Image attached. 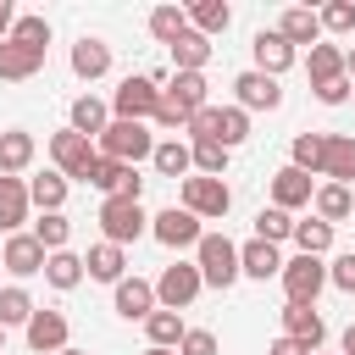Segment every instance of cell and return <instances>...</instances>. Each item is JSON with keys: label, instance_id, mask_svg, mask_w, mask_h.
<instances>
[{"label": "cell", "instance_id": "1", "mask_svg": "<svg viewBox=\"0 0 355 355\" xmlns=\"http://www.w3.org/2000/svg\"><path fill=\"white\" fill-rule=\"evenodd\" d=\"M94 150L105 155V161H122V166H139V161H150L155 155V133H150V122H105V133L94 139Z\"/></svg>", "mask_w": 355, "mask_h": 355}, {"label": "cell", "instance_id": "2", "mask_svg": "<svg viewBox=\"0 0 355 355\" xmlns=\"http://www.w3.org/2000/svg\"><path fill=\"white\" fill-rule=\"evenodd\" d=\"M194 266H200V283L205 288H233L239 283V244L227 233H205L194 244Z\"/></svg>", "mask_w": 355, "mask_h": 355}, {"label": "cell", "instance_id": "3", "mask_svg": "<svg viewBox=\"0 0 355 355\" xmlns=\"http://www.w3.org/2000/svg\"><path fill=\"white\" fill-rule=\"evenodd\" d=\"M155 105H161V83L150 72H128L116 83V94H111V116L116 122H150Z\"/></svg>", "mask_w": 355, "mask_h": 355}, {"label": "cell", "instance_id": "4", "mask_svg": "<svg viewBox=\"0 0 355 355\" xmlns=\"http://www.w3.org/2000/svg\"><path fill=\"white\" fill-rule=\"evenodd\" d=\"M100 233H105V244H133V239H144L150 233V211L139 205V200H100Z\"/></svg>", "mask_w": 355, "mask_h": 355}, {"label": "cell", "instance_id": "5", "mask_svg": "<svg viewBox=\"0 0 355 355\" xmlns=\"http://www.w3.org/2000/svg\"><path fill=\"white\" fill-rule=\"evenodd\" d=\"M277 283H283L288 305H316V294L327 288V261L322 255H294V261H283Z\"/></svg>", "mask_w": 355, "mask_h": 355}, {"label": "cell", "instance_id": "6", "mask_svg": "<svg viewBox=\"0 0 355 355\" xmlns=\"http://www.w3.org/2000/svg\"><path fill=\"white\" fill-rule=\"evenodd\" d=\"M183 211L189 216H200V222H222L227 211H233V189L222 183V178H183Z\"/></svg>", "mask_w": 355, "mask_h": 355}, {"label": "cell", "instance_id": "7", "mask_svg": "<svg viewBox=\"0 0 355 355\" xmlns=\"http://www.w3.org/2000/svg\"><path fill=\"white\" fill-rule=\"evenodd\" d=\"M200 288H205V283H200V266H194V261H172V266L155 277V305L183 316V311L200 300Z\"/></svg>", "mask_w": 355, "mask_h": 355}, {"label": "cell", "instance_id": "8", "mask_svg": "<svg viewBox=\"0 0 355 355\" xmlns=\"http://www.w3.org/2000/svg\"><path fill=\"white\" fill-rule=\"evenodd\" d=\"M94 139H83V133H72V128H61V133H50V161H55V172L72 183V178H89V166H94Z\"/></svg>", "mask_w": 355, "mask_h": 355}, {"label": "cell", "instance_id": "9", "mask_svg": "<svg viewBox=\"0 0 355 355\" xmlns=\"http://www.w3.org/2000/svg\"><path fill=\"white\" fill-rule=\"evenodd\" d=\"M150 239L166 244V250H194V244L205 239V227H200V216H189L183 205H166V211L150 216Z\"/></svg>", "mask_w": 355, "mask_h": 355}, {"label": "cell", "instance_id": "10", "mask_svg": "<svg viewBox=\"0 0 355 355\" xmlns=\"http://www.w3.org/2000/svg\"><path fill=\"white\" fill-rule=\"evenodd\" d=\"M233 105H239V111H277V105H283V83L250 67V72L233 78Z\"/></svg>", "mask_w": 355, "mask_h": 355}, {"label": "cell", "instance_id": "11", "mask_svg": "<svg viewBox=\"0 0 355 355\" xmlns=\"http://www.w3.org/2000/svg\"><path fill=\"white\" fill-rule=\"evenodd\" d=\"M22 333H28V349H33V355H61L72 327H67V316H61V311H44V305H39V311L28 316V327H22Z\"/></svg>", "mask_w": 355, "mask_h": 355}, {"label": "cell", "instance_id": "12", "mask_svg": "<svg viewBox=\"0 0 355 355\" xmlns=\"http://www.w3.org/2000/svg\"><path fill=\"white\" fill-rule=\"evenodd\" d=\"M250 55H255V72H266V78H283V72L300 61V50L277 39V28H261V33L250 39Z\"/></svg>", "mask_w": 355, "mask_h": 355}, {"label": "cell", "instance_id": "13", "mask_svg": "<svg viewBox=\"0 0 355 355\" xmlns=\"http://www.w3.org/2000/svg\"><path fill=\"white\" fill-rule=\"evenodd\" d=\"M283 338H294L305 355H316L327 338V322L316 316V305H283Z\"/></svg>", "mask_w": 355, "mask_h": 355}, {"label": "cell", "instance_id": "14", "mask_svg": "<svg viewBox=\"0 0 355 355\" xmlns=\"http://www.w3.org/2000/svg\"><path fill=\"white\" fill-rule=\"evenodd\" d=\"M322 178L349 189V178H355V133H322Z\"/></svg>", "mask_w": 355, "mask_h": 355}, {"label": "cell", "instance_id": "15", "mask_svg": "<svg viewBox=\"0 0 355 355\" xmlns=\"http://www.w3.org/2000/svg\"><path fill=\"white\" fill-rule=\"evenodd\" d=\"M311 194H316L311 172H300V166H277L272 172V205L277 211H300V205H311Z\"/></svg>", "mask_w": 355, "mask_h": 355}, {"label": "cell", "instance_id": "16", "mask_svg": "<svg viewBox=\"0 0 355 355\" xmlns=\"http://www.w3.org/2000/svg\"><path fill=\"white\" fill-rule=\"evenodd\" d=\"M0 266H6L11 277H39V272H44V250H39V239H33V233H11L6 250H0Z\"/></svg>", "mask_w": 355, "mask_h": 355}, {"label": "cell", "instance_id": "17", "mask_svg": "<svg viewBox=\"0 0 355 355\" xmlns=\"http://www.w3.org/2000/svg\"><path fill=\"white\" fill-rule=\"evenodd\" d=\"M111 305H116L122 322H144V316L155 311V283H144V277H122V283L111 288Z\"/></svg>", "mask_w": 355, "mask_h": 355}, {"label": "cell", "instance_id": "18", "mask_svg": "<svg viewBox=\"0 0 355 355\" xmlns=\"http://www.w3.org/2000/svg\"><path fill=\"white\" fill-rule=\"evenodd\" d=\"M161 94H166L172 105H183L189 116L211 105V83H205V72H172V78L161 83Z\"/></svg>", "mask_w": 355, "mask_h": 355}, {"label": "cell", "instance_id": "19", "mask_svg": "<svg viewBox=\"0 0 355 355\" xmlns=\"http://www.w3.org/2000/svg\"><path fill=\"white\" fill-rule=\"evenodd\" d=\"M83 277H94V283H111V288H116V283L128 277V250H122V244H105V239H100V244H94L89 255H83Z\"/></svg>", "mask_w": 355, "mask_h": 355}, {"label": "cell", "instance_id": "20", "mask_svg": "<svg viewBox=\"0 0 355 355\" xmlns=\"http://www.w3.org/2000/svg\"><path fill=\"white\" fill-rule=\"evenodd\" d=\"M39 67H44V50H33V44H22V39H0V78H6V83L33 78Z\"/></svg>", "mask_w": 355, "mask_h": 355}, {"label": "cell", "instance_id": "21", "mask_svg": "<svg viewBox=\"0 0 355 355\" xmlns=\"http://www.w3.org/2000/svg\"><path fill=\"white\" fill-rule=\"evenodd\" d=\"M33 155H39V144H33V133H28V128H6V133H0V178L28 172V166H33Z\"/></svg>", "mask_w": 355, "mask_h": 355}, {"label": "cell", "instance_id": "22", "mask_svg": "<svg viewBox=\"0 0 355 355\" xmlns=\"http://www.w3.org/2000/svg\"><path fill=\"white\" fill-rule=\"evenodd\" d=\"M28 178H0V233L11 239V233H22V222H28Z\"/></svg>", "mask_w": 355, "mask_h": 355}, {"label": "cell", "instance_id": "23", "mask_svg": "<svg viewBox=\"0 0 355 355\" xmlns=\"http://www.w3.org/2000/svg\"><path fill=\"white\" fill-rule=\"evenodd\" d=\"M277 39L283 44H322V22H316V11L311 6H288L283 17H277Z\"/></svg>", "mask_w": 355, "mask_h": 355}, {"label": "cell", "instance_id": "24", "mask_svg": "<svg viewBox=\"0 0 355 355\" xmlns=\"http://www.w3.org/2000/svg\"><path fill=\"white\" fill-rule=\"evenodd\" d=\"M72 72H78L83 83L105 78V72H111V44H105V39H94V33H83V39L72 44Z\"/></svg>", "mask_w": 355, "mask_h": 355}, {"label": "cell", "instance_id": "25", "mask_svg": "<svg viewBox=\"0 0 355 355\" xmlns=\"http://www.w3.org/2000/svg\"><path fill=\"white\" fill-rule=\"evenodd\" d=\"M311 211H316V222L338 227V222H349V211H355V194H349L344 183H316V194H311Z\"/></svg>", "mask_w": 355, "mask_h": 355}, {"label": "cell", "instance_id": "26", "mask_svg": "<svg viewBox=\"0 0 355 355\" xmlns=\"http://www.w3.org/2000/svg\"><path fill=\"white\" fill-rule=\"evenodd\" d=\"M105 122H111V105H105V100H94V94H78V100H72V111H67V128H72V133H83V139H100V133H105Z\"/></svg>", "mask_w": 355, "mask_h": 355}, {"label": "cell", "instance_id": "27", "mask_svg": "<svg viewBox=\"0 0 355 355\" xmlns=\"http://www.w3.org/2000/svg\"><path fill=\"white\" fill-rule=\"evenodd\" d=\"M283 272V255H277V244H261V239H250V244H239V277H277Z\"/></svg>", "mask_w": 355, "mask_h": 355}, {"label": "cell", "instance_id": "28", "mask_svg": "<svg viewBox=\"0 0 355 355\" xmlns=\"http://www.w3.org/2000/svg\"><path fill=\"white\" fill-rule=\"evenodd\" d=\"M183 11H189V28L205 33V39H216V33L233 28V6L227 0H200V6H183Z\"/></svg>", "mask_w": 355, "mask_h": 355}, {"label": "cell", "instance_id": "29", "mask_svg": "<svg viewBox=\"0 0 355 355\" xmlns=\"http://www.w3.org/2000/svg\"><path fill=\"white\" fill-rule=\"evenodd\" d=\"M166 50H172V72H205V61H211V39L194 33V28L183 39H172Z\"/></svg>", "mask_w": 355, "mask_h": 355}, {"label": "cell", "instance_id": "30", "mask_svg": "<svg viewBox=\"0 0 355 355\" xmlns=\"http://www.w3.org/2000/svg\"><path fill=\"white\" fill-rule=\"evenodd\" d=\"M305 72H311V89H322V83H338V78H344V50H338V44H311V55H305Z\"/></svg>", "mask_w": 355, "mask_h": 355}, {"label": "cell", "instance_id": "31", "mask_svg": "<svg viewBox=\"0 0 355 355\" xmlns=\"http://www.w3.org/2000/svg\"><path fill=\"white\" fill-rule=\"evenodd\" d=\"M150 166H155L161 178H189V172H194V155H189V144H183V139H155Z\"/></svg>", "mask_w": 355, "mask_h": 355}, {"label": "cell", "instance_id": "32", "mask_svg": "<svg viewBox=\"0 0 355 355\" xmlns=\"http://www.w3.org/2000/svg\"><path fill=\"white\" fill-rule=\"evenodd\" d=\"M244 139H250V111H239V105H216V133H211V144L239 150Z\"/></svg>", "mask_w": 355, "mask_h": 355}, {"label": "cell", "instance_id": "33", "mask_svg": "<svg viewBox=\"0 0 355 355\" xmlns=\"http://www.w3.org/2000/svg\"><path fill=\"white\" fill-rule=\"evenodd\" d=\"M67 189H72V183H67L55 166L39 172V178H28V200H33L39 211H61V205H67Z\"/></svg>", "mask_w": 355, "mask_h": 355}, {"label": "cell", "instance_id": "34", "mask_svg": "<svg viewBox=\"0 0 355 355\" xmlns=\"http://www.w3.org/2000/svg\"><path fill=\"white\" fill-rule=\"evenodd\" d=\"M44 283L50 288H78L83 283V255H72V250H55V255H44Z\"/></svg>", "mask_w": 355, "mask_h": 355}, {"label": "cell", "instance_id": "35", "mask_svg": "<svg viewBox=\"0 0 355 355\" xmlns=\"http://www.w3.org/2000/svg\"><path fill=\"white\" fill-rule=\"evenodd\" d=\"M144 333H150V344H155V349H178L189 327H183V316H178V311H161V305H155V311L144 316Z\"/></svg>", "mask_w": 355, "mask_h": 355}, {"label": "cell", "instance_id": "36", "mask_svg": "<svg viewBox=\"0 0 355 355\" xmlns=\"http://www.w3.org/2000/svg\"><path fill=\"white\" fill-rule=\"evenodd\" d=\"M39 305H33V294L22 288V283H11V288H0V327H28V316H33Z\"/></svg>", "mask_w": 355, "mask_h": 355}, {"label": "cell", "instance_id": "37", "mask_svg": "<svg viewBox=\"0 0 355 355\" xmlns=\"http://www.w3.org/2000/svg\"><path fill=\"white\" fill-rule=\"evenodd\" d=\"M255 239H261V244H283V239H294V216L277 211V205H261V211H255Z\"/></svg>", "mask_w": 355, "mask_h": 355}, {"label": "cell", "instance_id": "38", "mask_svg": "<svg viewBox=\"0 0 355 355\" xmlns=\"http://www.w3.org/2000/svg\"><path fill=\"white\" fill-rule=\"evenodd\" d=\"M33 239H39V250H44V255H55V250H67V239H72V222H67L61 211H44V216L33 222Z\"/></svg>", "mask_w": 355, "mask_h": 355}, {"label": "cell", "instance_id": "39", "mask_svg": "<svg viewBox=\"0 0 355 355\" xmlns=\"http://www.w3.org/2000/svg\"><path fill=\"white\" fill-rule=\"evenodd\" d=\"M150 33H155L161 44L183 39V33H189V11H183V6H155V11H150Z\"/></svg>", "mask_w": 355, "mask_h": 355}, {"label": "cell", "instance_id": "40", "mask_svg": "<svg viewBox=\"0 0 355 355\" xmlns=\"http://www.w3.org/2000/svg\"><path fill=\"white\" fill-rule=\"evenodd\" d=\"M288 166L322 178V133H294V144H288Z\"/></svg>", "mask_w": 355, "mask_h": 355}, {"label": "cell", "instance_id": "41", "mask_svg": "<svg viewBox=\"0 0 355 355\" xmlns=\"http://www.w3.org/2000/svg\"><path fill=\"white\" fill-rule=\"evenodd\" d=\"M294 244H300V255H327L333 250V227L305 216V222H294Z\"/></svg>", "mask_w": 355, "mask_h": 355}, {"label": "cell", "instance_id": "42", "mask_svg": "<svg viewBox=\"0 0 355 355\" xmlns=\"http://www.w3.org/2000/svg\"><path fill=\"white\" fill-rule=\"evenodd\" d=\"M189 155H194V172H200V178H222L227 161H233V150H222V144H211V139L189 144Z\"/></svg>", "mask_w": 355, "mask_h": 355}, {"label": "cell", "instance_id": "43", "mask_svg": "<svg viewBox=\"0 0 355 355\" xmlns=\"http://www.w3.org/2000/svg\"><path fill=\"white\" fill-rule=\"evenodd\" d=\"M316 22H322V33H355V0H327L316 11Z\"/></svg>", "mask_w": 355, "mask_h": 355}, {"label": "cell", "instance_id": "44", "mask_svg": "<svg viewBox=\"0 0 355 355\" xmlns=\"http://www.w3.org/2000/svg\"><path fill=\"white\" fill-rule=\"evenodd\" d=\"M11 39L33 44V50H50V22H44V17H17V22H11Z\"/></svg>", "mask_w": 355, "mask_h": 355}, {"label": "cell", "instance_id": "45", "mask_svg": "<svg viewBox=\"0 0 355 355\" xmlns=\"http://www.w3.org/2000/svg\"><path fill=\"white\" fill-rule=\"evenodd\" d=\"M150 122H155V128H166V133L178 139V128H189V111H183V105H172V100L161 94V105H155V116H150Z\"/></svg>", "mask_w": 355, "mask_h": 355}, {"label": "cell", "instance_id": "46", "mask_svg": "<svg viewBox=\"0 0 355 355\" xmlns=\"http://www.w3.org/2000/svg\"><path fill=\"white\" fill-rule=\"evenodd\" d=\"M178 355H216V333L211 327H189L183 344H178Z\"/></svg>", "mask_w": 355, "mask_h": 355}, {"label": "cell", "instance_id": "47", "mask_svg": "<svg viewBox=\"0 0 355 355\" xmlns=\"http://www.w3.org/2000/svg\"><path fill=\"white\" fill-rule=\"evenodd\" d=\"M327 283H333V288H344V294H355V250H349V255H333Z\"/></svg>", "mask_w": 355, "mask_h": 355}, {"label": "cell", "instance_id": "48", "mask_svg": "<svg viewBox=\"0 0 355 355\" xmlns=\"http://www.w3.org/2000/svg\"><path fill=\"white\" fill-rule=\"evenodd\" d=\"M349 89H355V83H349V78H338V83H322V89H316V100H322V105H344V100H349Z\"/></svg>", "mask_w": 355, "mask_h": 355}, {"label": "cell", "instance_id": "49", "mask_svg": "<svg viewBox=\"0 0 355 355\" xmlns=\"http://www.w3.org/2000/svg\"><path fill=\"white\" fill-rule=\"evenodd\" d=\"M11 22H17V6L0 0V39H11Z\"/></svg>", "mask_w": 355, "mask_h": 355}, {"label": "cell", "instance_id": "50", "mask_svg": "<svg viewBox=\"0 0 355 355\" xmlns=\"http://www.w3.org/2000/svg\"><path fill=\"white\" fill-rule=\"evenodd\" d=\"M266 355H305V349H300L294 338H272V349H266Z\"/></svg>", "mask_w": 355, "mask_h": 355}, {"label": "cell", "instance_id": "51", "mask_svg": "<svg viewBox=\"0 0 355 355\" xmlns=\"http://www.w3.org/2000/svg\"><path fill=\"white\" fill-rule=\"evenodd\" d=\"M338 349H344V355H355V322L344 327V338H338Z\"/></svg>", "mask_w": 355, "mask_h": 355}, {"label": "cell", "instance_id": "52", "mask_svg": "<svg viewBox=\"0 0 355 355\" xmlns=\"http://www.w3.org/2000/svg\"><path fill=\"white\" fill-rule=\"evenodd\" d=\"M344 78H349V83H355V44H349V50H344Z\"/></svg>", "mask_w": 355, "mask_h": 355}, {"label": "cell", "instance_id": "53", "mask_svg": "<svg viewBox=\"0 0 355 355\" xmlns=\"http://www.w3.org/2000/svg\"><path fill=\"white\" fill-rule=\"evenodd\" d=\"M144 355H178V349H155V344H150V349H144Z\"/></svg>", "mask_w": 355, "mask_h": 355}, {"label": "cell", "instance_id": "54", "mask_svg": "<svg viewBox=\"0 0 355 355\" xmlns=\"http://www.w3.org/2000/svg\"><path fill=\"white\" fill-rule=\"evenodd\" d=\"M61 355H89V349H72V344H67V349H61Z\"/></svg>", "mask_w": 355, "mask_h": 355}, {"label": "cell", "instance_id": "55", "mask_svg": "<svg viewBox=\"0 0 355 355\" xmlns=\"http://www.w3.org/2000/svg\"><path fill=\"white\" fill-rule=\"evenodd\" d=\"M0 349H6V327H0Z\"/></svg>", "mask_w": 355, "mask_h": 355}, {"label": "cell", "instance_id": "56", "mask_svg": "<svg viewBox=\"0 0 355 355\" xmlns=\"http://www.w3.org/2000/svg\"><path fill=\"white\" fill-rule=\"evenodd\" d=\"M349 100H355V89H349Z\"/></svg>", "mask_w": 355, "mask_h": 355}, {"label": "cell", "instance_id": "57", "mask_svg": "<svg viewBox=\"0 0 355 355\" xmlns=\"http://www.w3.org/2000/svg\"><path fill=\"white\" fill-rule=\"evenodd\" d=\"M349 216H355V211H349Z\"/></svg>", "mask_w": 355, "mask_h": 355}, {"label": "cell", "instance_id": "58", "mask_svg": "<svg viewBox=\"0 0 355 355\" xmlns=\"http://www.w3.org/2000/svg\"><path fill=\"white\" fill-rule=\"evenodd\" d=\"M316 355H322V349H316Z\"/></svg>", "mask_w": 355, "mask_h": 355}]
</instances>
